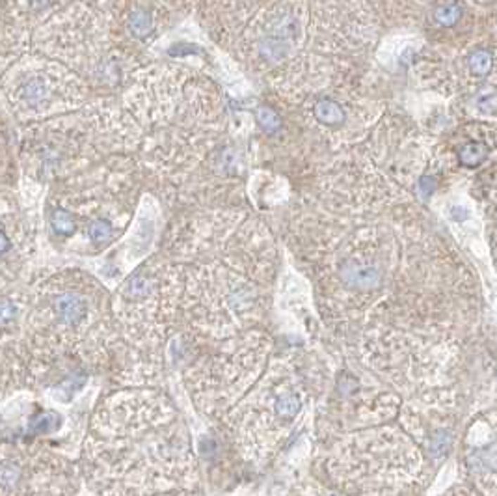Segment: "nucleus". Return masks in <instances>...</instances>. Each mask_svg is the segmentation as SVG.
Listing matches in <instances>:
<instances>
[{
	"mask_svg": "<svg viewBox=\"0 0 497 496\" xmlns=\"http://www.w3.org/2000/svg\"><path fill=\"white\" fill-rule=\"evenodd\" d=\"M0 85L23 120H39L88 106L89 90L80 75L43 54L15 60L2 73Z\"/></svg>",
	"mask_w": 497,
	"mask_h": 496,
	"instance_id": "f257e3e1",
	"label": "nucleus"
},
{
	"mask_svg": "<svg viewBox=\"0 0 497 496\" xmlns=\"http://www.w3.org/2000/svg\"><path fill=\"white\" fill-rule=\"evenodd\" d=\"M300 21L294 16L277 17L276 21L265 30L257 42V54L263 62L276 63L289 56L291 49L300 39Z\"/></svg>",
	"mask_w": 497,
	"mask_h": 496,
	"instance_id": "f03ea898",
	"label": "nucleus"
},
{
	"mask_svg": "<svg viewBox=\"0 0 497 496\" xmlns=\"http://www.w3.org/2000/svg\"><path fill=\"white\" fill-rule=\"evenodd\" d=\"M343 284L352 290L371 291L382 284V271L377 264L367 259H348L339 269Z\"/></svg>",
	"mask_w": 497,
	"mask_h": 496,
	"instance_id": "7ed1b4c3",
	"label": "nucleus"
},
{
	"mask_svg": "<svg viewBox=\"0 0 497 496\" xmlns=\"http://www.w3.org/2000/svg\"><path fill=\"white\" fill-rule=\"evenodd\" d=\"M158 6L153 4H132L127 6V13L123 16V28L134 42H147L149 37L157 36V16L155 10Z\"/></svg>",
	"mask_w": 497,
	"mask_h": 496,
	"instance_id": "20e7f679",
	"label": "nucleus"
},
{
	"mask_svg": "<svg viewBox=\"0 0 497 496\" xmlns=\"http://www.w3.org/2000/svg\"><path fill=\"white\" fill-rule=\"evenodd\" d=\"M315 116L326 125H339L345 120V111L339 103L330 99H322L315 105Z\"/></svg>",
	"mask_w": 497,
	"mask_h": 496,
	"instance_id": "39448f33",
	"label": "nucleus"
},
{
	"mask_svg": "<svg viewBox=\"0 0 497 496\" xmlns=\"http://www.w3.org/2000/svg\"><path fill=\"white\" fill-rule=\"evenodd\" d=\"M486 155H488V149L484 144L470 142L467 146H464V148L460 149L458 159H460V163L464 164V166L475 168V166L482 164V161L486 159Z\"/></svg>",
	"mask_w": 497,
	"mask_h": 496,
	"instance_id": "423d86ee",
	"label": "nucleus"
},
{
	"mask_svg": "<svg viewBox=\"0 0 497 496\" xmlns=\"http://www.w3.org/2000/svg\"><path fill=\"white\" fill-rule=\"evenodd\" d=\"M300 407H302V402H300V397L296 396V394H291V392H287V394H282V396L276 399V414L279 418H285V420H291V418H294L296 414L300 412Z\"/></svg>",
	"mask_w": 497,
	"mask_h": 496,
	"instance_id": "0eeeda50",
	"label": "nucleus"
},
{
	"mask_svg": "<svg viewBox=\"0 0 497 496\" xmlns=\"http://www.w3.org/2000/svg\"><path fill=\"white\" fill-rule=\"evenodd\" d=\"M492 63H493L492 54L488 53V51H484V49H481V51H475V53L470 56L471 71H473L475 75H479V77H484V75L490 73Z\"/></svg>",
	"mask_w": 497,
	"mask_h": 496,
	"instance_id": "6e6552de",
	"label": "nucleus"
},
{
	"mask_svg": "<svg viewBox=\"0 0 497 496\" xmlns=\"http://www.w3.org/2000/svg\"><path fill=\"white\" fill-rule=\"evenodd\" d=\"M257 122H259V125H261L267 132H274L282 127V120H279V116H277L272 108H268V106L257 108Z\"/></svg>",
	"mask_w": 497,
	"mask_h": 496,
	"instance_id": "1a4fd4ad",
	"label": "nucleus"
},
{
	"mask_svg": "<svg viewBox=\"0 0 497 496\" xmlns=\"http://www.w3.org/2000/svg\"><path fill=\"white\" fill-rule=\"evenodd\" d=\"M462 11L458 4H445L441 8H438L436 11V21L443 25V27H453L458 19H460Z\"/></svg>",
	"mask_w": 497,
	"mask_h": 496,
	"instance_id": "9d476101",
	"label": "nucleus"
},
{
	"mask_svg": "<svg viewBox=\"0 0 497 496\" xmlns=\"http://www.w3.org/2000/svg\"><path fill=\"white\" fill-rule=\"evenodd\" d=\"M496 105H497V97L493 92H481V94L477 95V106H479L482 112L490 114V112L496 111Z\"/></svg>",
	"mask_w": 497,
	"mask_h": 496,
	"instance_id": "9b49d317",
	"label": "nucleus"
},
{
	"mask_svg": "<svg viewBox=\"0 0 497 496\" xmlns=\"http://www.w3.org/2000/svg\"><path fill=\"white\" fill-rule=\"evenodd\" d=\"M434 190H436V181L432 180V178H423V180L419 181V192H421L423 196H427V198H429Z\"/></svg>",
	"mask_w": 497,
	"mask_h": 496,
	"instance_id": "f8f14e48",
	"label": "nucleus"
}]
</instances>
